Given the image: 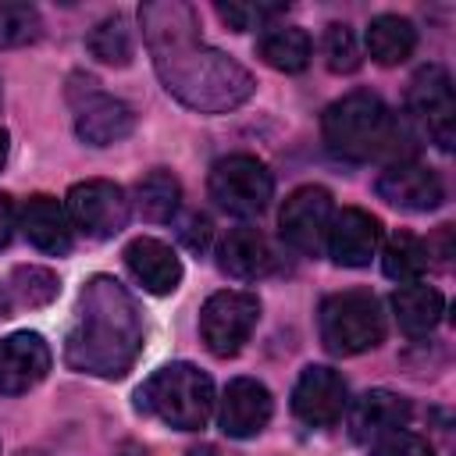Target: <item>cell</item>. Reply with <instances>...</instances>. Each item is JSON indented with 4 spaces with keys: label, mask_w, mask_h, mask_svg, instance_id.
Listing matches in <instances>:
<instances>
[{
    "label": "cell",
    "mask_w": 456,
    "mask_h": 456,
    "mask_svg": "<svg viewBox=\"0 0 456 456\" xmlns=\"http://www.w3.org/2000/svg\"><path fill=\"white\" fill-rule=\"evenodd\" d=\"M256 53L267 68L274 71H285V75H296L310 64L314 57V46H310V36L299 28V25H267L256 39Z\"/></svg>",
    "instance_id": "obj_22"
},
{
    "label": "cell",
    "mask_w": 456,
    "mask_h": 456,
    "mask_svg": "<svg viewBox=\"0 0 456 456\" xmlns=\"http://www.w3.org/2000/svg\"><path fill=\"white\" fill-rule=\"evenodd\" d=\"M0 100H4V96H0Z\"/></svg>",
    "instance_id": "obj_37"
},
{
    "label": "cell",
    "mask_w": 456,
    "mask_h": 456,
    "mask_svg": "<svg viewBox=\"0 0 456 456\" xmlns=\"http://www.w3.org/2000/svg\"><path fill=\"white\" fill-rule=\"evenodd\" d=\"M378 196L399 210H413V214H424V210H435L442 207L445 200V185L438 178V171L417 164V160H395L388 164L378 182H374Z\"/></svg>",
    "instance_id": "obj_13"
},
{
    "label": "cell",
    "mask_w": 456,
    "mask_h": 456,
    "mask_svg": "<svg viewBox=\"0 0 456 456\" xmlns=\"http://www.w3.org/2000/svg\"><path fill=\"white\" fill-rule=\"evenodd\" d=\"M392 310H395V324L410 338H424V335H431L438 328L445 299H442L438 289H431L424 281H410V285H399L392 292Z\"/></svg>",
    "instance_id": "obj_21"
},
{
    "label": "cell",
    "mask_w": 456,
    "mask_h": 456,
    "mask_svg": "<svg viewBox=\"0 0 456 456\" xmlns=\"http://www.w3.org/2000/svg\"><path fill=\"white\" fill-rule=\"evenodd\" d=\"M7 150H11V142H7V132L0 128V167L7 164Z\"/></svg>",
    "instance_id": "obj_35"
},
{
    "label": "cell",
    "mask_w": 456,
    "mask_h": 456,
    "mask_svg": "<svg viewBox=\"0 0 456 456\" xmlns=\"http://www.w3.org/2000/svg\"><path fill=\"white\" fill-rule=\"evenodd\" d=\"M182 207V185L167 167H153L135 182V210L146 221H171Z\"/></svg>",
    "instance_id": "obj_24"
},
{
    "label": "cell",
    "mask_w": 456,
    "mask_h": 456,
    "mask_svg": "<svg viewBox=\"0 0 456 456\" xmlns=\"http://www.w3.org/2000/svg\"><path fill=\"white\" fill-rule=\"evenodd\" d=\"M125 264L135 274V281L146 292H153V296H167L182 281V260H178V253L167 242L150 239V235H139V239H132L125 246Z\"/></svg>",
    "instance_id": "obj_20"
},
{
    "label": "cell",
    "mask_w": 456,
    "mask_h": 456,
    "mask_svg": "<svg viewBox=\"0 0 456 456\" xmlns=\"http://www.w3.org/2000/svg\"><path fill=\"white\" fill-rule=\"evenodd\" d=\"M271 413H274V399H271L267 385L256 378H235L224 385L217 424L228 438H253L267 428Z\"/></svg>",
    "instance_id": "obj_15"
},
{
    "label": "cell",
    "mask_w": 456,
    "mask_h": 456,
    "mask_svg": "<svg viewBox=\"0 0 456 456\" xmlns=\"http://www.w3.org/2000/svg\"><path fill=\"white\" fill-rule=\"evenodd\" d=\"M11 306H14V303H11V292L0 285V321H4V317H11Z\"/></svg>",
    "instance_id": "obj_34"
},
{
    "label": "cell",
    "mask_w": 456,
    "mask_h": 456,
    "mask_svg": "<svg viewBox=\"0 0 456 456\" xmlns=\"http://www.w3.org/2000/svg\"><path fill=\"white\" fill-rule=\"evenodd\" d=\"M68 100L75 107V132L89 146H114L135 128V110L125 100L103 93L100 82L89 75H71Z\"/></svg>",
    "instance_id": "obj_7"
},
{
    "label": "cell",
    "mask_w": 456,
    "mask_h": 456,
    "mask_svg": "<svg viewBox=\"0 0 456 456\" xmlns=\"http://www.w3.org/2000/svg\"><path fill=\"white\" fill-rule=\"evenodd\" d=\"M50 346L36 331H14L0 338V395H21L50 374Z\"/></svg>",
    "instance_id": "obj_14"
},
{
    "label": "cell",
    "mask_w": 456,
    "mask_h": 456,
    "mask_svg": "<svg viewBox=\"0 0 456 456\" xmlns=\"http://www.w3.org/2000/svg\"><path fill=\"white\" fill-rule=\"evenodd\" d=\"M135 406L175 431H200L214 413V381L192 363H167L139 385Z\"/></svg>",
    "instance_id": "obj_4"
},
{
    "label": "cell",
    "mask_w": 456,
    "mask_h": 456,
    "mask_svg": "<svg viewBox=\"0 0 456 456\" xmlns=\"http://www.w3.org/2000/svg\"><path fill=\"white\" fill-rule=\"evenodd\" d=\"M317 331L328 353L335 356H356L374 349L385 338V314L381 303L363 289L335 292L317 310Z\"/></svg>",
    "instance_id": "obj_5"
},
{
    "label": "cell",
    "mask_w": 456,
    "mask_h": 456,
    "mask_svg": "<svg viewBox=\"0 0 456 456\" xmlns=\"http://www.w3.org/2000/svg\"><path fill=\"white\" fill-rule=\"evenodd\" d=\"M321 132H324V146L349 164L406 160L403 157V142L410 139L406 125L388 110V103L378 93L356 89L335 100L321 118Z\"/></svg>",
    "instance_id": "obj_3"
},
{
    "label": "cell",
    "mask_w": 456,
    "mask_h": 456,
    "mask_svg": "<svg viewBox=\"0 0 456 456\" xmlns=\"http://www.w3.org/2000/svg\"><path fill=\"white\" fill-rule=\"evenodd\" d=\"M367 50L378 64H403L417 50V28L403 14H378L367 25Z\"/></svg>",
    "instance_id": "obj_23"
},
{
    "label": "cell",
    "mask_w": 456,
    "mask_h": 456,
    "mask_svg": "<svg viewBox=\"0 0 456 456\" xmlns=\"http://www.w3.org/2000/svg\"><path fill=\"white\" fill-rule=\"evenodd\" d=\"M18 228L39 253H50V256L71 253L75 228H71V217H68L64 203L53 200V196H32L18 214Z\"/></svg>",
    "instance_id": "obj_18"
},
{
    "label": "cell",
    "mask_w": 456,
    "mask_h": 456,
    "mask_svg": "<svg viewBox=\"0 0 456 456\" xmlns=\"http://www.w3.org/2000/svg\"><path fill=\"white\" fill-rule=\"evenodd\" d=\"M381 246V221L360 207H346L331 217L324 249L342 267H367Z\"/></svg>",
    "instance_id": "obj_16"
},
{
    "label": "cell",
    "mask_w": 456,
    "mask_h": 456,
    "mask_svg": "<svg viewBox=\"0 0 456 456\" xmlns=\"http://www.w3.org/2000/svg\"><path fill=\"white\" fill-rule=\"evenodd\" d=\"M256 321H260V299L253 292L221 289L200 310V338L214 356L228 360L249 342Z\"/></svg>",
    "instance_id": "obj_8"
},
{
    "label": "cell",
    "mask_w": 456,
    "mask_h": 456,
    "mask_svg": "<svg viewBox=\"0 0 456 456\" xmlns=\"http://www.w3.org/2000/svg\"><path fill=\"white\" fill-rule=\"evenodd\" d=\"M86 46L96 61L103 64H114V68H125L135 53V43H132V28L125 25L121 14H110L103 21H96V28L86 36Z\"/></svg>",
    "instance_id": "obj_26"
},
{
    "label": "cell",
    "mask_w": 456,
    "mask_h": 456,
    "mask_svg": "<svg viewBox=\"0 0 456 456\" xmlns=\"http://www.w3.org/2000/svg\"><path fill=\"white\" fill-rule=\"evenodd\" d=\"M139 25L164 89L189 110L224 114L253 96V75L217 46L203 43L200 18L189 4L150 0L139 7Z\"/></svg>",
    "instance_id": "obj_1"
},
{
    "label": "cell",
    "mask_w": 456,
    "mask_h": 456,
    "mask_svg": "<svg viewBox=\"0 0 456 456\" xmlns=\"http://www.w3.org/2000/svg\"><path fill=\"white\" fill-rule=\"evenodd\" d=\"M64 210L71 217V228H78L89 239H114L132 214V203L121 185L107 178H86L68 189Z\"/></svg>",
    "instance_id": "obj_10"
},
{
    "label": "cell",
    "mask_w": 456,
    "mask_h": 456,
    "mask_svg": "<svg viewBox=\"0 0 456 456\" xmlns=\"http://www.w3.org/2000/svg\"><path fill=\"white\" fill-rule=\"evenodd\" d=\"M370 456H435V445L417 431H388L378 442H370Z\"/></svg>",
    "instance_id": "obj_31"
},
{
    "label": "cell",
    "mask_w": 456,
    "mask_h": 456,
    "mask_svg": "<svg viewBox=\"0 0 456 456\" xmlns=\"http://www.w3.org/2000/svg\"><path fill=\"white\" fill-rule=\"evenodd\" d=\"M217 264L224 274L239 278V281H256L264 274L274 271L278 256H274V246L267 242V235L253 224H239L232 228L221 246H217Z\"/></svg>",
    "instance_id": "obj_19"
},
{
    "label": "cell",
    "mask_w": 456,
    "mask_h": 456,
    "mask_svg": "<svg viewBox=\"0 0 456 456\" xmlns=\"http://www.w3.org/2000/svg\"><path fill=\"white\" fill-rule=\"evenodd\" d=\"M331 217H335L331 192L321 189V185H299V189L281 203L278 228H281V239H285L296 253H303V256H321V253H324V239H328Z\"/></svg>",
    "instance_id": "obj_11"
},
{
    "label": "cell",
    "mask_w": 456,
    "mask_h": 456,
    "mask_svg": "<svg viewBox=\"0 0 456 456\" xmlns=\"http://www.w3.org/2000/svg\"><path fill=\"white\" fill-rule=\"evenodd\" d=\"M11 289H14V299L21 306H46L50 299H57L61 278L39 264H18L11 274Z\"/></svg>",
    "instance_id": "obj_27"
},
{
    "label": "cell",
    "mask_w": 456,
    "mask_h": 456,
    "mask_svg": "<svg viewBox=\"0 0 456 456\" xmlns=\"http://www.w3.org/2000/svg\"><path fill=\"white\" fill-rule=\"evenodd\" d=\"M43 32V18L32 4H0V50L36 43Z\"/></svg>",
    "instance_id": "obj_28"
},
{
    "label": "cell",
    "mask_w": 456,
    "mask_h": 456,
    "mask_svg": "<svg viewBox=\"0 0 456 456\" xmlns=\"http://www.w3.org/2000/svg\"><path fill=\"white\" fill-rule=\"evenodd\" d=\"M321 53H324L328 71H335V75H349V71L360 68V43H356L353 28L342 25V21H331V25L324 28Z\"/></svg>",
    "instance_id": "obj_29"
},
{
    "label": "cell",
    "mask_w": 456,
    "mask_h": 456,
    "mask_svg": "<svg viewBox=\"0 0 456 456\" xmlns=\"http://www.w3.org/2000/svg\"><path fill=\"white\" fill-rule=\"evenodd\" d=\"M11 235H14V207H11V200L0 192V249L11 242Z\"/></svg>",
    "instance_id": "obj_33"
},
{
    "label": "cell",
    "mask_w": 456,
    "mask_h": 456,
    "mask_svg": "<svg viewBox=\"0 0 456 456\" xmlns=\"http://www.w3.org/2000/svg\"><path fill=\"white\" fill-rule=\"evenodd\" d=\"M349 406V392L338 370L331 367H303L296 388H292V413L310 428H331L342 420Z\"/></svg>",
    "instance_id": "obj_12"
},
{
    "label": "cell",
    "mask_w": 456,
    "mask_h": 456,
    "mask_svg": "<svg viewBox=\"0 0 456 456\" xmlns=\"http://www.w3.org/2000/svg\"><path fill=\"white\" fill-rule=\"evenodd\" d=\"M142 338L146 328L132 292L110 274H93L78 296L64 363L93 378H125L142 353Z\"/></svg>",
    "instance_id": "obj_2"
},
{
    "label": "cell",
    "mask_w": 456,
    "mask_h": 456,
    "mask_svg": "<svg viewBox=\"0 0 456 456\" xmlns=\"http://www.w3.org/2000/svg\"><path fill=\"white\" fill-rule=\"evenodd\" d=\"M289 4H249V0H228L217 4L221 21H228L235 32H249V28H267L278 14H285Z\"/></svg>",
    "instance_id": "obj_30"
},
{
    "label": "cell",
    "mask_w": 456,
    "mask_h": 456,
    "mask_svg": "<svg viewBox=\"0 0 456 456\" xmlns=\"http://www.w3.org/2000/svg\"><path fill=\"white\" fill-rule=\"evenodd\" d=\"M25 456H28V452H25Z\"/></svg>",
    "instance_id": "obj_36"
},
{
    "label": "cell",
    "mask_w": 456,
    "mask_h": 456,
    "mask_svg": "<svg viewBox=\"0 0 456 456\" xmlns=\"http://www.w3.org/2000/svg\"><path fill=\"white\" fill-rule=\"evenodd\" d=\"M207 189H210V200L224 214H232V217H256L271 203L274 178L264 167V160H256L249 153H232V157L214 160V167L207 175Z\"/></svg>",
    "instance_id": "obj_6"
},
{
    "label": "cell",
    "mask_w": 456,
    "mask_h": 456,
    "mask_svg": "<svg viewBox=\"0 0 456 456\" xmlns=\"http://www.w3.org/2000/svg\"><path fill=\"white\" fill-rule=\"evenodd\" d=\"M210 235H214V228H210V217H207V214H189V217H182L178 239H182L192 253H203V249L210 246Z\"/></svg>",
    "instance_id": "obj_32"
},
{
    "label": "cell",
    "mask_w": 456,
    "mask_h": 456,
    "mask_svg": "<svg viewBox=\"0 0 456 456\" xmlns=\"http://www.w3.org/2000/svg\"><path fill=\"white\" fill-rule=\"evenodd\" d=\"M346 410H349L346 424H349L353 442H378L381 435L406 428L410 413H413L410 399L399 392H388V388H370L360 399H353V406H346Z\"/></svg>",
    "instance_id": "obj_17"
},
{
    "label": "cell",
    "mask_w": 456,
    "mask_h": 456,
    "mask_svg": "<svg viewBox=\"0 0 456 456\" xmlns=\"http://www.w3.org/2000/svg\"><path fill=\"white\" fill-rule=\"evenodd\" d=\"M381 271L399 285L420 281V274L428 271V242L413 232H392L381 249Z\"/></svg>",
    "instance_id": "obj_25"
},
{
    "label": "cell",
    "mask_w": 456,
    "mask_h": 456,
    "mask_svg": "<svg viewBox=\"0 0 456 456\" xmlns=\"http://www.w3.org/2000/svg\"><path fill=\"white\" fill-rule=\"evenodd\" d=\"M406 110L438 150H452V142H456V96H452V78L442 64H424L410 78Z\"/></svg>",
    "instance_id": "obj_9"
}]
</instances>
